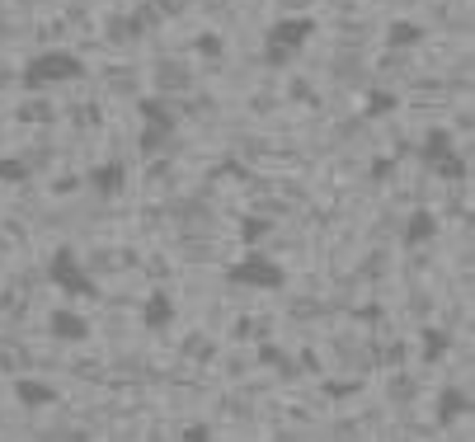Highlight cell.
I'll list each match as a JSON object with an SVG mask.
<instances>
[{"label":"cell","instance_id":"6da1fadb","mask_svg":"<svg viewBox=\"0 0 475 442\" xmlns=\"http://www.w3.org/2000/svg\"><path fill=\"white\" fill-rule=\"evenodd\" d=\"M48 283L57 292H67V297H80V302H94L99 297V283H94V273L80 264L76 249H52V259H48Z\"/></svg>","mask_w":475,"mask_h":442},{"label":"cell","instance_id":"7a4b0ae2","mask_svg":"<svg viewBox=\"0 0 475 442\" xmlns=\"http://www.w3.org/2000/svg\"><path fill=\"white\" fill-rule=\"evenodd\" d=\"M226 283H231V287H250V292H282L287 287V268L278 259L259 255V249H250V255H240L231 268H226Z\"/></svg>","mask_w":475,"mask_h":442},{"label":"cell","instance_id":"3957f363","mask_svg":"<svg viewBox=\"0 0 475 442\" xmlns=\"http://www.w3.org/2000/svg\"><path fill=\"white\" fill-rule=\"evenodd\" d=\"M85 76V61L67 48H48L38 52L29 67H24V86L29 90H43V86H61V80H80Z\"/></svg>","mask_w":475,"mask_h":442},{"label":"cell","instance_id":"277c9868","mask_svg":"<svg viewBox=\"0 0 475 442\" xmlns=\"http://www.w3.org/2000/svg\"><path fill=\"white\" fill-rule=\"evenodd\" d=\"M316 33V19L311 14H297V19H278L273 29L264 33V48H282V52H301L306 48V38Z\"/></svg>","mask_w":475,"mask_h":442},{"label":"cell","instance_id":"5b68a950","mask_svg":"<svg viewBox=\"0 0 475 442\" xmlns=\"http://www.w3.org/2000/svg\"><path fill=\"white\" fill-rule=\"evenodd\" d=\"M424 160H428L438 175H447V179H462V175H466V165L452 156V137H443V132H428V137H424Z\"/></svg>","mask_w":475,"mask_h":442},{"label":"cell","instance_id":"8992f818","mask_svg":"<svg viewBox=\"0 0 475 442\" xmlns=\"http://www.w3.org/2000/svg\"><path fill=\"white\" fill-rule=\"evenodd\" d=\"M179 320V302L170 292H147V302H141V329H170Z\"/></svg>","mask_w":475,"mask_h":442},{"label":"cell","instance_id":"52a82bcc","mask_svg":"<svg viewBox=\"0 0 475 442\" xmlns=\"http://www.w3.org/2000/svg\"><path fill=\"white\" fill-rule=\"evenodd\" d=\"M48 329H52V339H61V344H85L90 334H94L85 315H76V311H67V306H57V311L48 315Z\"/></svg>","mask_w":475,"mask_h":442},{"label":"cell","instance_id":"ba28073f","mask_svg":"<svg viewBox=\"0 0 475 442\" xmlns=\"http://www.w3.org/2000/svg\"><path fill=\"white\" fill-rule=\"evenodd\" d=\"M10 391H14V400H19L24 410H48V405H57V386L38 382V376H14Z\"/></svg>","mask_w":475,"mask_h":442},{"label":"cell","instance_id":"9c48e42d","mask_svg":"<svg viewBox=\"0 0 475 442\" xmlns=\"http://www.w3.org/2000/svg\"><path fill=\"white\" fill-rule=\"evenodd\" d=\"M438 226H443V221L433 217L428 207H419V212H409V217H405V230H400V240H405L409 249H415V245H428L433 236H438Z\"/></svg>","mask_w":475,"mask_h":442},{"label":"cell","instance_id":"30bf717a","mask_svg":"<svg viewBox=\"0 0 475 442\" xmlns=\"http://www.w3.org/2000/svg\"><path fill=\"white\" fill-rule=\"evenodd\" d=\"M85 179H90L94 194L113 198V194H122V179H128V170H122V160H109V165H94V170H90Z\"/></svg>","mask_w":475,"mask_h":442},{"label":"cell","instance_id":"8fae6325","mask_svg":"<svg viewBox=\"0 0 475 442\" xmlns=\"http://www.w3.org/2000/svg\"><path fill=\"white\" fill-rule=\"evenodd\" d=\"M141 122H151V128H170L175 132V109H165V99H141Z\"/></svg>","mask_w":475,"mask_h":442},{"label":"cell","instance_id":"7c38bea8","mask_svg":"<svg viewBox=\"0 0 475 442\" xmlns=\"http://www.w3.org/2000/svg\"><path fill=\"white\" fill-rule=\"evenodd\" d=\"M462 414H466V391H457V386L443 391L438 395V419H443V424H452V419H462Z\"/></svg>","mask_w":475,"mask_h":442},{"label":"cell","instance_id":"4fadbf2b","mask_svg":"<svg viewBox=\"0 0 475 442\" xmlns=\"http://www.w3.org/2000/svg\"><path fill=\"white\" fill-rule=\"evenodd\" d=\"M419 38H424V29H419V24H390L386 43H390V48H415Z\"/></svg>","mask_w":475,"mask_h":442},{"label":"cell","instance_id":"5bb4252c","mask_svg":"<svg viewBox=\"0 0 475 442\" xmlns=\"http://www.w3.org/2000/svg\"><path fill=\"white\" fill-rule=\"evenodd\" d=\"M165 141H170V128H151V122H147V128H141V137H137L141 156H156V151H160Z\"/></svg>","mask_w":475,"mask_h":442},{"label":"cell","instance_id":"9a60e30c","mask_svg":"<svg viewBox=\"0 0 475 442\" xmlns=\"http://www.w3.org/2000/svg\"><path fill=\"white\" fill-rule=\"evenodd\" d=\"M33 175L29 160H0V184H24Z\"/></svg>","mask_w":475,"mask_h":442},{"label":"cell","instance_id":"2e32d148","mask_svg":"<svg viewBox=\"0 0 475 442\" xmlns=\"http://www.w3.org/2000/svg\"><path fill=\"white\" fill-rule=\"evenodd\" d=\"M447 348V334H438V329H424V357L433 363V357H438Z\"/></svg>","mask_w":475,"mask_h":442},{"label":"cell","instance_id":"e0dca14e","mask_svg":"<svg viewBox=\"0 0 475 442\" xmlns=\"http://www.w3.org/2000/svg\"><path fill=\"white\" fill-rule=\"evenodd\" d=\"M268 230H273L268 221H245V226H240V236H245V240H259V236H268Z\"/></svg>","mask_w":475,"mask_h":442},{"label":"cell","instance_id":"ac0fdd59","mask_svg":"<svg viewBox=\"0 0 475 442\" xmlns=\"http://www.w3.org/2000/svg\"><path fill=\"white\" fill-rule=\"evenodd\" d=\"M390 109H396V99H390L386 90H377V95H372V113H390Z\"/></svg>","mask_w":475,"mask_h":442},{"label":"cell","instance_id":"d6986e66","mask_svg":"<svg viewBox=\"0 0 475 442\" xmlns=\"http://www.w3.org/2000/svg\"><path fill=\"white\" fill-rule=\"evenodd\" d=\"M208 437H212V428H208V424H193L189 433H184V442H208Z\"/></svg>","mask_w":475,"mask_h":442}]
</instances>
